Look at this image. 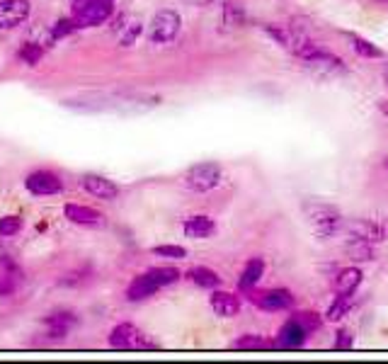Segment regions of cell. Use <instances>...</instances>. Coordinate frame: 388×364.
I'll return each instance as SVG.
<instances>
[{
    "label": "cell",
    "instance_id": "cell-29",
    "mask_svg": "<svg viewBox=\"0 0 388 364\" xmlns=\"http://www.w3.org/2000/svg\"><path fill=\"white\" fill-rule=\"evenodd\" d=\"M41 54H44V49H41L39 44H34V41H29V44H25L22 49H20V59H22L25 63H29V66L39 63Z\"/></svg>",
    "mask_w": 388,
    "mask_h": 364
},
{
    "label": "cell",
    "instance_id": "cell-21",
    "mask_svg": "<svg viewBox=\"0 0 388 364\" xmlns=\"http://www.w3.org/2000/svg\"><path fill=\"white\" fill-rule=\"evenodd\" d=\"M291 321H296V323L301 325V328L306 330L308 335L316 333V330L323 325V316L316 314V311H298V314L291 316Z\"/></svg>",
    "mask_w": 388,
    "mask_h": 364
},
{
    "label": "cell",
    "instance_id": "cell-2",
    "mask_svg": "<svg viewBox=\"0 0 388 364\" xmlns=\"http://www.w3.org/2000/svg\"><path fill=\"white\" fill-rule=\"evenodd\" d=\"M112 10V0H73V20L78 27H95L107 22Z\"/></svg>",
    "mask_w": 388,
    "mask_h": 364
},
{
    "label": "cell",
    "instance_id": "cell-8",
    "mask_svg": "<svg viewBox=\"0 0 388 364\" xmlns=\"http://www.w3.org/2000/svg\"><path fill=\"white\" fill-rule=\"evenodd\" d=\"M250 302L262 311H284L293 306V294L289 289H267V292H253L248 289Z\"/></svg>",
    "mask_w": 388,
    "mask_h": 364
},
{
    "label": "cell",
    "instance_id": "cell-26",
    "mask_svg": "<svg viewBox=\"0 0 388 364\" xmlns=\"http://www.w3.org/2000/svg\"><path fill=\"white\" fill-rule=\"evenodd\" d=\"M352 46L356 54L364 56V59H381V56H384V51H381L379 46L371 44L369 39H361V36H352Z\"/></svg>",
    "mask_w": 388,
    "mask_h": 364
},
{
    "label": "cell",
    "instance_id": "cell-32",
    "mask_svg": "<svg viewBox=\"0 0 388 364\" xmlns=\"http://www.w3.org/2000/svg\"><path fill=\"white\" fill-rule=\"evenodd\" d=\"M78 29V22L73 18H64V20H59V22L54 25V29H51V34L56 36V39H61V36H68L71 32H76Z\"/></svg>",
    "mask_w": 388,
    "mask_h": 364
},
{
    "label": "cell",
    "instance_id": "cell-16",
    "mask_svg": "<svg viewBox=\"0 0 388 364\" xmlns=\"http://www.w3.org/2000/svg\"><path fill=\"white\" fill-rule=\"evenodd\" d=\"M185 236L187 238H209V236H214V231H216V224H214V219H209V216H190V219L185 221Z\"/></svg>",
    "mask_w": 388,
    "mask_h": 364
},
{
    "label": "cell",
    "instance_id": "cell-24",
    "mask_svg": "<svg viewBox=\"0 0 388 364\" xmlns=\"http://www.w3.org/2000/svg\"><path fill=\"white\" fill-rule=\"evenodd\" d=\"M223 25H226V27H230V29L243 27V25H245L243 8H240V5H235V3H226V5H223Z\"/></svg>",
    "mask_w": 388,
    "mask_h": 364
},
{
    "label": "cell",
    "instance_id": "cell-17",
    "mask_svg": "<svg viewBox=\"0 0 388 364\" xmlns=\"http://www.w3.org/2000/svg\"><path fill=\"white\" fill-rule=\"evenodd\" d=\"M335 292L338 294H354L361 284V270L359 267H345L335 274Z\"/></svg>",
    "mask_w": 388,
    "mask_h": 364
},
{
    "label": "cell",
    "instance_id": "cell-7",
    "mask_svg": "<svg viewBox=\"0 0 388 364\" xmlns=\"http://www.w3.org/2000/svg\"><path fill=\"white\" fill-rule=\"evenodd\" d=\"M32 15L29 0H0V29H15Z\"/></svg>",
    "mask_w": 388,
    "mask_h": 364
},
{
    "label": "cell",
    "instance_id": "cell-25",
    "mask_svg": "<svg viewBox=\"0 0 388 364\" xmlns=\"http://www.w3.org/2000/svg\"><path fill=\"white\" fill-rule=\"evenodd\" d=\"M235 350H267L272 347V342H267L262 335H255V333H248V335H240L238 340L233 342Z\"/></svg>",
    "mask_w": 388,
    "mask_h": 364
},
{
    "label": "cell",
    "instance_id": "cell-4",
    "mask_svg": "<svg viewBox=\"0 0 388 364\" xmlns=\"http://www.w3.org/2000/svg\"><path fill=\"white\" fill-rule=\"evenodd\" d=\"M180 27H182V20L175 10H160V13H155V18L148 25V39L153 44H167V41H172L180 34Z\"/></svg>",
    "mask_w": 388,
    "mask_h": 364
},
{
    "label": "cell",
    "instance_id": "cell-19",
    "mask_svg": "<svg viewBox=\"0 0 388 364\" xmlns=\"http://www.w3.org/2000/svg\"><path fill=\"white\" fill-rule=\"evenodd\" d=\"M187 279H190L192 284H197V287H202V289L221 287V277H219L212 267H192V270L187 272Z\"/></svg>",
    "mask_w": 388,
    "mask_h": 364
},
{
    "label": "cell",
    "instance_id": "cell-20",
    "mask_svg": "<svg viewBox=\"0 0 388 364\" xmlns=\"http://www.w3.org/2000/svg\"><path fill=\"white\" fill-rule=\"evenodd\" d=\"M73 323H76V316L73 314H51L49 318H46V325H49V333L51 337H66L68 330L73 328Z\"/></svg>",
    "mask_w": 388,
    "mask_h": 364
},
{
    "label": "cell",
    "instance_id": "cell-10",
    "mask_svg": "<svg viewBox=\"0 0 388 364\" xmlns=\"http://www.w3.org/2000/svg\"><path fill=\"white\" fill-rule=\"evenodd\" d=\"M345 229H347L352 241H364V243H371V245L386 238V231L371 219H354L349 224H345Z\"/></svg>",
    "mask_w": 388,
    "mask_h": 364
},
{
    "label": "cell",
    "instance_id": "cell-9",
    "mask_svg": "<svg viewBox=\"0 0 388 364\" xmlns=\"http://www.w3.org/2000/svg\"><path fill=\"white\" fill-rule=\"evenodd\" d=\"M25 184H27V189L32 194H36V197H51V194H59L61 189H64L61 177L51 170H34L32 175L25 180Z\"/></svg>",
    "mask_w": 388,
    "mask_h": 364
},
{
    "label": "cell",
    "instance_id": "cell-28",
    "mask_svg": "<svg viewBox=\"0 0 388 364\" xmlns=\"http://www.w3.org/2000/svg\"><path fill=\"white\" fill-rule=\"evenodd\" d=\"M20 229H22L20 216H3L0 219V238H10V236L20 234Z\"/></svg>",
    "mask_w": 388,
    "mask_h": 364
},
{
    "label": "cell",
    "instance_id": "cell-23",
    "mask_svg": "<svg viewBox=\"0 0 388 364\" xmlns=\"http://www.w3.org/2000/svg\"><path fill=\"white\" fill-rule=\"evenodd\" d=\"M148 277L162 289V287H167V284H175L177 279H180V270H175V267H153V270H148Z\"/></svg>",
    "mask_w": 388,
    "mask_h": 364
},
{
    "label": "cell",
    "instance_id": "cell-18",
    "mask_svg": "<svg viewBox=\"0 0 388 364\" xmlns=\"http://www.w3.org/2000/svg\"><path fill=\"white\" fill-rule=\"evenodd\" d=\"M262 274H265V260L253 257V260L245 262L243 272H240V279H238V287L243 289V292H248V289H253L255 284L260 282Z\"/></svg>",
    "mask_w": 388,
    "mask_h": 364
},
{
    "label": "cell",
    "instance_id": "cell-30",
    "mask_svg": "<svg viewBox=\"0 0 388 364\" xmlns=\"http://www.w3.org/2000/svg\"><path fill=\"white\" fill-rule=\"evenodd\" d=\"M141 34V22H136V20H131L129 25H124L122 27V34H119V41H122L124 46H131L136 39H139Z\"/></svg>",
    "mask_w": 388,
    "mask_h": 364
},
{
    "label": "cell",
    "instance_id": "cell-31",
    "mask_svg": "<svg viewBox=\"0 0 388 364\" xmlns=\"http://www.w3.org/2000/svg\"><path fill=\"white\" fill-rule=\"evenodd\" d=\"M153 255L170 257V260H182V257H187V250L185 248H180V245H155Z\"/></svg>",
    "mask_w": 388,
    "mask_h": 364
},
{
    "label": "cell",
    "instance_id": "cell-6",
    "mask_svg": "<svg viewBox=\"0 0 388 364\" xmlns=\"http://www.w3.org/2000/svg\"><path fill=\"white\" fill-rule=\"evenodd\" d=\"M109 345H112L114 350H151V347H155L153 342L146 340V335L131 323H122V325H117V328H112V333H109Z\"/></svg>",
    "mask_w": 388,
    "mask_h": 364
},
{
    "label": "cell",
    "instance_id": "cell-5",
    "mask_svg": "<svg viewBox=\"0 0 388 364\" xmlns=\"http://www.w3.org/2000/svg\"><path fill=\"white\" fill-rule=\"evenodd\" d=\"M301 61H303V66H306L308 71L313 73V76H316V78H323V81L340 76V73L345 71L342 61H340L338 56L328 54V51L318 49V46H313V49L308 51V54L303 56Z\"/></svg>",
    "mask_w": 388,
    "mask_h": 364
},
{
    "label": "cell",
    "instance_id": "cell-12",
    "mask_svg": "<svg viewBox=\"0 0 388 364\" xmlns=\"http://www.w3.org/2000/svg\"><path fill=\"white\" fill-rule=\"evenodd\" d=\"M66 219L78 226H99L104 224V216L92 207H83V204H66Z\"/></svg>",
    "mask_w": 388,
    "mask_h": 364
},
{
    "label": "cell",
    "instance_id": "cell-33",
    "mask_svg": "<svg viewBox=\"0 0 388 364\" xmlns=\"http://www.w3.org/2000/svg\"><path fill=\"white\" fill-rule=\"evenodd\" d=\"M335 335H338L335 337V350H349L352 347V333L347 328H340Z\"/></svg>",
    "mask_w": 388,
    "mask_h": 364
},
{
    "label": "cell",
    "instance_id": "cell-13",
    "mask_svg": "<svg viewBox=\"0 0 388 364\" xmlns=\"http://www.w3.org/2000/svg\"><path fill=\"white\" fill-rule=\"evenodd\" d=\"M83 187L88 189V192L92 194V197L97 199H114L119 194L117 184L112 180H107V177L102 175H95V173H90V175L83 177Z\"/></svg>",
    "mask_w": 388,
    "mask_h": 364
},
{
    "label": "cell",
    "instance_id": "cell-15",
    "mask_svg": "<svg viewBox=\"0 0 388 364\" xmlns=\"http://www.w3.org/2000/svg\"><path fill=\"white\" fill-rule=\"evenodd\" d=\"M212 309H214V314L221 316V318H233V316L240 311V302H238V297L230 292H214L212 294Z\"/></svg>",
    "mask_w": 388,
    "mask_h": 364
},
{
    "label": "cell",
    "instance_id": "cell-14",
    "mask_svg": "<svg viewBox=\"0 0 388 364\" xmlns=\"http://www.w3.org/2000/svg\"><path fill=\"white\" fill-rule=\"evenodd\" d=\"M158 284L153 282V279L148 277V272L146 274H139V277H134V282L129 284L127 289V299L129 302H144V299L153 297L155 292H158Z\"/></svg>",
    "mask_w": 388,
    "mask_h": 364
},
{
    "label": "cell",
    "instance_id": "cell-11",
    "mask_svg": "<svg viewBox=\"0 0 388 364\" xmlns=\"http://www.w3.org/2000/svg\"><path fill=\"white\" fill-rule=\"evenodd\" d=\"M308 333L301 328V325L296 323V321H286L284 325L279 328V335H277V347H282V350H298V347L306 342Z\"/></svg>",
    "mask_w": 388,
    "mask_h": 364
},
{
    "label": "cell",
    "instance_id": "cell-35",
    "mask_svg": "<svg viewBox=\"0 0 388 364\" xmlns=\"http://www.w3.org/2000/svg\"><path fill=\"white\" fill-rule=\"evenodd\" d=\"M190 5H197V8H204V5H212L214 0H187Z\"/></svg>",
    "mask_w": 388,
    "mask_h": 364
},
{
    "label": "cell",
    "instance_id": "cell-3",
    "mask_svg": "<svg viewBox=\"0 0 388 364\" xmlns=\"http://www.w3.org/2000/svg\"><path fill=\"white\" fill-rule=\"evenodd\" d=\"M221 166L219 163H197V166H192L190 170L185 173V187L192 189V192H209V189L219 187V182H221Z\"/></svg>",
    "mask_w": 388,
    "mask_h": 364
},
{
    "label": "cell",
    "instance_id": "cell-34",
    "mask_svg": "<svg viewBox=\"0 0 388 364\" xmlns=\"http://www.w3.org/2000/svg\"><path fill=\"white\" fill-rule=\"evenodd\" d=\"M15 292V282H13V277L10 274H5V277H0V294H13Z\"/></svg>",
    "mask_w": 388,
    "mask_h": 364
},
{
    "label": "cell",
    "instance_id": "cell-1",
    "mask_svg": "<svg viewBox=\"0 0 388 364\" xmlns=\"http://www.w3.org/2000/svg\"><path fill=\"white\" fill-rule=\"evenodd\" d=\"M303 214H306L308 224H311L313 234H316L318 238H333V236H338L340 231L345 229L342 214L335 207H330V204L306 202L303 204Z\"/></svg>",
    "mask_w": 388,
    "mask_h": 364
},
{
    "label": "cell",
    "instance_id": "cell-36",
    "mask_svg": "<svg viewBox=\"0 0 388 364\" xmlns=\"http://www.w3.org/2000/svg\"><path fill=\"white\" fill-rule=\"evenodd\" d=\"M384 81H386V88H388V63L384 66Z\"/></svg>",
    "mask_w": 388,
    "mask_h": 364
},
{
    "label": "cell",
    "instance_id": "cell-38",
    "mask_svg": "<svg viewBox=\"0 0 388 364\" xmlns=\"http://www.w3.org/2000/svg\"><path fill=\"white\" fill-rule=\"evenodd\" d=\"M384 166H386V168H388V158H386V161H384Z\"/></svg>",
    "mask_w": 388,
    "mask_h": 364
},
{
    "label": "cell",
    "instance_id": "cell-37",
    "mask_svg": "<svg viewBox=\"0 0 388 364\" xmlns=\"http://www.w3.org/2000/svg\"><path fill=\"white\" fill-rule=\"evenodd\" d=\"M381 112H384V114H388V105H384V107H381Z\"/></svg>",
    "mask_w": 388,
    "mask_h": 364
},
{
    "label": "cell",
    "instance_id": "cell-27",
    "mask_svg": "<svg viewBox=\"0 0 388 364\" xmlns=\"http://www.w3.org/2000/svg\"><path fill=\"white\" fill-rule=\"evenodd\" d=\"M347 252H349V260H354V262H359V260H371V243L352 241V238H349Z\"/></svg>",
    "mask_w": 388,
    "mask_h": 364
},
{
    "label": "cell",
    "instance_id": "cell-22",
    "mask_svg": "<svg viewBox=\"0 0 388 364\" xmlns=\"http://www.w3.org/2000/svg\"><path fill=\"white\" fill-rule=\"evenodd\" d=\"M349 309H352V294H338V299L328 309V321L338 323V321H342L349 314Z\"/></svg>",
    "mask_w": 388,
    "mask_h": 364
}]
</instances>
